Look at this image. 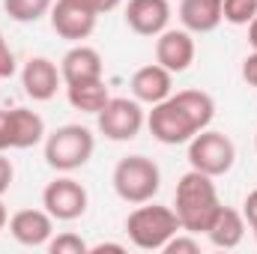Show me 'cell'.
Instances as JSON below:
<instances>
[{
    "label": "cell",
    "instance_id": "14",
    "mask_svg": "<svg viewBox=\"0 0 257 254\" xmlns=\"http://www.w3.org/2000/svg\"><path fill=\"white\" fill-rule=\"evenodd\" d=\"M128 87H132V96L141 105H159V102H165L174 93V72H168L165 66H159V63L141 66L132 75Z\"/></svg>",
    "mask_w": 257,
    "mask_h": 254
},
{
    "label": "cell",
    "instance_id": "21",
    "mask_svg": "<svg viewBox=\"0 0 257 254\" xmlns=\"http://www.w3.org/2000/svg\"><path fill=\"white\" fill-rule=\"evenodd\" d=\"M221 15L233 27H248L257 15V0H221Z\"/></svg>",
    "mask_w": 257,
    "mask_h": 254
},
{
    "label": "cell",
    "instance_id": "24",
    "mask_svg": "<svg viewBox=\"0 0 257 254\" xmlns=\"http://www.w3.org/2000/svg\"><path fill=\"white\" fill-rule=\"evenodd\" d=\"M15 54H12V48L6 45V39H3V33H0V78H12L15 75Z\"/></svg>",
    "mask_w": 257,
    "mask_h": 254
},
{
    "label": "cell",
    "instance_id": "16",
    "mask_svg": "<svg viewBox=\"0 0 257 254\" xmlns=\"http://www.w3.org/2000/svg\"><path fill=\"white\" fill-rule=\"evenodd\" d=\"M206 236L215 248H236L245 236V215L239 209H230V206H218V212L212 215L209 227H206Z\"/></svg>",
    "mask_w": 257,
    "mask_h": 254
},
{
    "label": "cell",
    "instance_id": "34",
    "mask_svg": "<svg viewBox=\"0 0 257 254\" xmlns=\"http://www.w3.org/2000/svg\"><path fill=\"white\" fill-rule=\"evenodd\" d=\"M254 147H257V135H254Z\"/></svg>",
    "mask_w": 257,
    "mask_h": 254
},
{
    "label": "cell",
    "instance_id": "2",
    "mask_svg": "<svg viewBox=\"0 0 257 254\" xmlns=\"http://www.w3.org/2000/svg\"><path fill=\"white\" fill-rule=\"evenodd\" d=\"M221 200H218V191L212 177L200 174V171H189L180 177L177 183V194H174V212L180 218V227L189 230V233H206L212 215L218 212Z\"/></svg>",
    "mask_w": 257,
    "mask_h": 254
},
{
    "label": "cell",
    "instance_id": "23",
    "mask_svg": "<svg viewBox=\"0 0 257 254\" xmlns=\"http://www.w3.org/2000/svg\"><path fill=\"white\" fill-rule=\"evenodd\" d=\"M165 254H197L200 251V242L194 239V233L189 230H180V233H174L168 242H165Z\"/></svg>",
    "mask_w": 257,
    "mask_h": 254
},
{
    "label": "cell",
    "instance_id": "4",
    "mask_svg": "<svg viewBox=\"0 0 257 254\" xmlns=\"http://www.w3.org/2000/svg\"><path fill=\"white\" fill-rule=\"evenodd\" d=\"M93 150H96L93 132L78 123L60 126L51 135H45V162L57 174H72V171L84 168L93 159Z\"/></svg>",
    "mask_w": 257,
    "mask_h": 254
},
{
    "label": "cell",
    "instance_id": "31",
    "mask_svg": "<svg viewBox=\"0 0 257 254\" xmlns=\"http://www.w3.org/2000/svg\"><path fill=\"white\" fill-rule=\"evenodd\" d=\"M248 42H251V48L257 51V15H254V21L248 24Z\"/></svg>",
    "mask_w": 257,
    "mask_h": 254
},
{
    "label": "cell",
    "instance_id": "8",
    "mask_svg": "<svg viewBox=\"0 0 257 254\" xmlns=\"http://www.w3.org/2000/svg\"><path fill=\"white\" fill-rule=\"evenodd\" d=\"M87 203H90V194L87 189L75 180V177H57L51 180L45 191H42V206L51 212L54 221H75L87 212Z\"/></svg>",
    "mask_w": 257,
    "mask_h": 254
},
{
    "label": "cell",
    "instance_id": "11",
    "mask_svg": "<svg viewBox=\"0 0 257 254\" xmlns=\"http://www.w3.org/2000/svg\"><path fill=\"white\" fill-rule=\"evenodd\" d=\"M21 87L33 102H51L63 87L60 66L48 57H30L21 69Z\"/></svg>",
    "mask_w": 257,
    "mask_h": 254
},
{
    "label": "cell",
    "instance_id": "22",
    "mask_svg": "<svg viewBox=\"0 0 257 254\" xmlns=\"http://www.w3.org/2000/svg\"><path fill=\"white\" fill-rule=\"evenodd\" d=\"M48 251L51 254H90V245L78 236V233H57L48 239Z\"/></svg>",
    "mask_w": 257,
    "mask_h": 254
},
{
    "label": "cell",
    "instance_id": "27",
    "mask_svg": "<svg viewBox=\"0 0 257 254\" xmlns=\"http://www.w3.org/2000/svg\"><path fill=\"white\" fill-rule=\"evenodd\" d=\"M242 78H245L248 87H254L257 90V51H251V54L242 60Z\"/></svg>",
    "mask_w": 257,
    "mask_h": 254
},
{
    "label": "cell",
    "instance_id": "20",
    "mask_svg": "<svg viewBox=\"0 0 257 254\" xmlns=\"http://www.w3.org/2000/svg\"><path fill=\"white\" fill-rule=\"evenodd\" d=\"M54 0H3V9L12 21L18 24H36L39 18H45L51 12Z\"/></svg>",
    "mask_w": 257,
    "mask_h": 254
},
{
    "label": "cell",
    "instance_id": "30",
    "mask_svg": "<svg viewBox=\"0 0 257 254\" xmlns=\"http://www.w3.org/2000/svg\"><path fill=\"white\" fill-rule=\"evenodd\" d=\"M102 251H126L120 242H99V245H90V254H102Z\"/></svg>",
    "mask_w": 257,
    "mask_h": 254
},
{
    "label": "cell",
    "instance_id": "33",
    "mask_svg": "<svg viewBox=\"0 0 257 254\" xmlns=\"http://www.w3.org/2000/svg\"><path fill=\"white\" fill-rule=\"evenodd\" d=\"M251 230H254V239H257V224H254V227H251Z\"/></svg>",
    "mask_w": 257,
    "mask_h": 254
},
{
    "label": "cell",
    "instance_id": "12",
    "mask_svg": "<svg viewBox=\"0 0 257 254\" xmlns=\"http://www.w3.org/2000/svg\"><path fill=\"white\" fill-rule=\"evenodd\" d=\"M9 233L15 242L27 245V248H39V245H48V239L54 236V218L51 212L42 206V209H18L12 218H9Z\"/></svg>",
    "mask_w": 257,
    "mask_h": 254
},
{
    "label": "cell",
    "instance_id": "15",
    "mask_svg": "<svg viewBox=\"0 0 257 254\" xmlns=\"http://www.w3.org/2000/svg\"><path fill=\"white\" fill-rule=\"evenodd\" d=\"M60 75H63V84L96 81L102 78V54L84 42H75L60 60Z\"/></svg>",
    "mask_w": 257,
    "mask_h": 254
},
{
    "label": "cell",
    "instance_id": "19",
    "mask_svg": "<svg viewBox=\"0 0 257 254\" xmlns=\"http://www.w3.org/2000/svg\"><path fill=\"white\" fill-rule=\"evenodd\" d=\"M66 99L75 111L81 114H99L108 102H111V93L105 87L102 78L96 81H78V84H66Z\"/></svg>",
    "mask_w": 257,
    "mask_h": 254
},
{
    "label": "cell",
    "instance_id": "26",
    "mask_svg": "<svg viewBox=\"0 0 257 254\" xmlns=\"http://www.w3.org/2000/svg\"><path fill=\"white\" fill-rule=\"evenodd\" d=\"M81 6H87L90 12H96V15H105V12H114L123 0H78Z\"/></svg>",
    "mask_w": 257,
    "mask_h": 254
},
{
    "label": "cell",
    "instance_id": "18",
    "mask_svg": "<svg viewBox=\"0 0 257 254\" xmlns=\"http://www.w3.org/2000/svg\"><path fill=\"white\" fill-rule=\"evenodd\" d=\"M180 21L189 33H212L224 21L221 0H180Z\"/></svg>",
    "mask_w": 257,
    "mask_h": 254
},
{
    "label": "cell",
    "instance_id": "28",
    "mask_svg": "<svg viewBox=\"0 0 257 254\" xmlns=\"http://www.w3.org/2000/svg\"><path fill=\"white\" fill-rule=\"evenodd\" d=\"M242 215H245V224H248V227L257 224V189L248 191V197H245V203H242Z\"/></svg>",
    "mask_w": 257,
    "mask_h": 254
},
{
    "label": "cell",
    "instance_id": "6",
    "mask_svg": "<svg viewBox=\"0 0 257 254\" xmlns=\"http://www.w3.org/2000/svg\"><path fill=\"white\" fill-rule=\"evenodd\" d=\"M236 162V147L224 132L203 129L189 141V165L206 177H224Z\"/></svg>",
    "mask_w": 257,
    "mask_h": 254
},
{
    "label": "cell",
    "instance_id": "13",
    "mask_svg": "<svg viewBox=\"0 0 257 254\" xmlns=\"http://www.w3.org/2000/svg\"><path fill=\"white\" fill-rule=\"evenodd\" d=\"M126 24L138 36H159L171 24V3L168 0H128Z\"/></svg>",
    "mask_w": 257,
    "mask_h": 254
},
{
    "label": "cell",
    "instance_id": "3",
    "mask_svg": "<svg viewBox=\"0 0 257 254\" xmlns=\"http://www.w3.org/2000/svg\"><path fill=\"white\" fill-rule=\"evenodd\" d=\"M180 218L174 212V206H159L153 200L138 203L126 218V233L135 248L141 251H162L165 242L180 233Z\"/></svg>",
    "mask_w": 257,
    "mask_h": 254
},
{
    "label": "cell",
    "instance_id": "25",
    "mask_svg": "<svg viewBox=\"0 0 257 254\" xmlns=\"http://www.w3.org/2000/svg\"><path fill=\"white\" fill-rule=\"evenodd\" d=\"M12 180H15V168H12V162H9V159L0 153V197L9 191Z\"/></svg>",
    "mask_w": 257,
    "mask_h": 254
},
{
    "label": "cell",
    "instance_id": "32",
    "mask_svg": "<svg viewBox=\"0 0 257 254\" xmlns=\"http://www.w3.org/2000/svg\"><path fill=\"white\" fill-rule=\"evenodd\" d=\"M6 224H9V212H6V206H3V197H0V230H6Z\"/></svg>",
    "mask_w": 257,
    "mask_h": 254
},
{
    "label": "cell",
    "instance_id": "17",
    "mask_svg": "<svg viewBox=\"0 0 257 254\" xmlns=\"http://www.w3.org/2000/svg\"><path fill=\"white\" fill-rule=\"evenodd\" d=\"M45 120L30 108H9V141L12 150H30L45 144Z\"/></svg>",
    "mask_w": 257,
    "mask_h": 254
},
{
    "label": "cell",
    "instance_id": "10",
    "mask_svg": "<svg viewBox=\"0 0 257 254\" xmlns=\"http://www.w3.org/2000/svg\"><path fill=\"white\" fill-rule=\"evenodd\" d=\"M194 54H197V48H194V33H189L186 27H183V30L168 27L165 33L156 36V63L165 66V69L174 72V75L186 72V69L194 63Z\"/></svg>",
    "mask_w": 257,
    "mask_h": 254
},
{
    "label": "cell",
    "instance_id": "9",
    "mask_svg": "<svg viewBox=\"0 0 257 254\" xmlns=\"http://www.w3.org/2000/svg\"><path fill=\"white\" fill-rule=\"evenodd\" d=\"M48 18H51V30L66 42L90 39L96 30V21H99V15L90 12L87 6H81L78 0H54Z\"/></svg>",
    "mask_w": 257,
    "mask_h": 254
},
{
    "label": "cell",
    "instance_id": "5",
    "mask_svg": "<svg viewBox=\"0 0 257 254\" xmlns=\"http://www.w3.org/2000/svg\"><path fill=\"white\" fill-rule=\"evenodd\" d=\"M111 183H114V191L120 200H126L132 206L138 203H147L153 200L159 189H162V171L153 159L135 153V156H126L117 162L114 174H111Z\"/></svg>",
    "mask_w": 257,
    "mask_h": 254
},
{
    "label": "cell",
    "instance_id": "1",
    "mask_svg": "<svg viewBox=\"0 0 257 254\" xmlns=\"http://www.w3.org/2000/svg\"><path fill=\"white\" fill-rule=\"evenodd\" d=\"M215 117V102L203 90H180L171 93L165 102L153 105L147 114V129L150 135L165 144V147H180L189 144L197 132L209 129Z\"/></svg>",
    "mask_w": 257,
    "mask_h": 254
},
{
    "label": "cell",
    "instance_id": "7",
    "mask_svg": "<svg viewBox=\"0 0 257 254\" xmlns=\"http://www.w3.org/2000/svg\"><path fill=\"white\" fill-rule=\"evenodd\" d=\"M96 126L108 141L126 144V141H135L141 135V129L147 126V114L135 96L132 99H123V96L114 99L111 96V102L96 114Z\"/></svg>",
    "mask_w": 257,
    "mask_h": 254
},
{
    "label": "cell",
    "instance_id": "29",
    "mask_svg": "<svg viewBox=\"0 0 257 254\" xmlns=\"http://www.w3.org/2000/svg\"><path fill=\"white\" fill-rule=\"evenodd\" d=\"M12 150V141H9V111L0 108V153Z\"/></svg>",
    "mask_w": 257,
    "mask_h": 254
}]
</instances>
